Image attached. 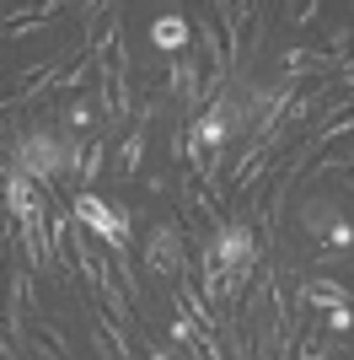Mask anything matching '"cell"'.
<instances>
[{
  "label": "cell",
  "instance_id": "cell-1",
  "mask_svg": "<svg viewBox=\"0 0 354 360\" xmlns=\"http://www.w3.org/2000/svg\"><path fill=\"white\" fill-rule=\"evenodd\" d=\"M70 221L86 231V237H97V242H107L113 253H129V210L124 205H107L103 194H75L70 199Z\"/></svg>",
  "mask_w": 354,
  "mask_h": 360
},
{
  "label": "cell",
  "instance_id": "cell-2",
  "mask_svg": "<svg viewBox=\"0 0 354 360\" xmlns=\"http://www.w3.org/2000/svg\"><path fill=\"white\" fill-rule=\"evenodd\" d=\"M145 269L162 280H183L188 274V242H183V221H156L145 237Z\"/></svg>",
  "mask_w": 354,
  "mask_h": 360
},
{
  "label": "cell",
  "instance_id": "cell-3",
  "mask_svg": "<svg viewBox=\"0 0 354 360\" xmlns=\"http://www.w3.org/2000/svg\"><path fill=\"white\" fill-rule=\"evenodd\" d=\"M150 49L156 54H166V60H177V54H188V44H193V22L183 11H162L156 22H150Z\"/></svg>",
  "mask_w": 354,
  "mask_h": 360
},
{
  "label": "cell",
  "instance_id": "cell-4",
  "mask_svg": "<svg viewBox=\"0 0 354 360\" xmlns=\"http://www.w3.org/2000/svg\"><path fill=\"white\" fill-rule=\"evenodd\" d=\"M129 70H103L97 75V119L103 124H124L129 119Z\"/></svg>",
  "mask_w": 354,
  "mask_h": 360
},
{
  "label": "cell",
  "instance_id": "cell-5",
  "mask_svg": "<svg viewBox=\"0 0 354 360\" xmlns=\"http://www.w3.org/2000/svg\"><path fill=\"white\" fill-rule=\"evenodd\" d=\"M339 221H343V205H339V199H327V194H317V199L301 205V226H306V237H327Z\"/></svg>",
  "mask_w": 354,
  "mask_h": 360
},
{
  "label": "cell",
  "instance_id": "cell-6",
  "mask_svg": "<svg viewBox=\"0 0 354 360\" xmlns=\"http://www.w3.org/2000/svg\"><path fill=\"white\" fill-rule=\"evenodd\" d=\"M301 307L339 312V307H354V296H349V285H339V280H301Z\"/></svg>",
  "mask_w": 354,
  "mask_h": 360
},
{
  "label": "cell",
  "instance_id": "cell-7",
  "mask_svg": "<svg viewBox=\"0 0 354 360\" xmlns=\"http://www.w3.org/2000/svg\"><path fill=\"white\" fill-rule=\"evenodd\" d=\"M258 11V6H215V16H221V32H225V60H242L247 49H242V32H247V16Z\"/></svg>",
  "mask_w": 354,
  "mask_h": 360
},
{
  "label": "cell",
  "instance_id": "cell-8",
  "mask_svg": "<svg viewBox=\"0 0 354 360\" xmlns=\"http://www.w3.org/2000/svg\"><path fill=\"white\" fill-rule=\"evenodd\" d=\"M54 16H65V6H32V11H16V16H6V38H27V32H44V27H54Z\"/></svg>",
  "mask_w": 354,
  "mask_h": 360
},
{
  "label": "cell",
  "instance_id": "cell-9",
  "mask_svg": "<svg viewBox=\"0 0 354 360\" xmlns=\"http://www.w3.org/2000/svg\"><path fill=\"white\" fill-rule=\"evenodd\" d=\"M91 108H97V97H70V103H65V113H59V135H81V140H86V129H97V124H103Z\"/></svg>",
  "mask_w": 354,
  "mask_h": 360
},
{
  "label": "cell",
  "instance_id": "cell-10",
  "mask_svg": "<svg viewBox=\"0 0 354 360\" xmlns=\"http://www.w3.org/2000/svg\"><path fill=\"white\" fill-rule=\"evenodd\" d=\"M103 162H107V146L97 135L86 140V156H81V172H75V194H97V178H103Z\"/></svg>",
  "mask_w": 354,
  "mask_h": 360
},
{
  "label": "cell",
  "instance_id": "cell-11",
  "mask_svg": "<svg viewBox=\"0 0 354 360\" xmlns=\"http://www.w3.org/2000/svg\"><path fill=\"white\" fill-rule=\"evenodd\" d=\"M339 135H354V108H349V113H339V119H327L311 146H327V140H339Z\"/></svg>",
  "mask_w": 354,
  "mask_h": 360
},
{
  "label": "cell",
  "instance_id": "cell-12",
  "mask_svg": "<svg viewBox=\"0 0 354 360\" xmlns=\"http://www.w3.org/2000/svg\"><path fill=\"white\" fill-rule=\"evenodd\" d=\"M322 248H327V253H343V248H354V221H349V215H343V221L322 237Z\"/></svg>",
  "mask_w": 354,
  "mask_h": 360
},
{
  "label": "cell",
  "instance_id": "cell-13",
  "mask_svg": "<svg viewBox=\"0 0 354 360\" xmlns=\"http://www.w3.org/2000/svg\"><path fill=\"white\" fill-rule=\"evenodd\" d=\"M322 323H327V333H354V307H339V312H327Z\"/></svg>",
  "mask_w": 354,
  "mask_h": 360
},
{
  "label": "cell",
  "instance_id": "cell-14",
  "mask_svg": "<svg viewBox=\"0 0 354 360\" xmlns=\"http://www.w3.org/2000/svg\"><path fill=\"white\" fill-rule=\"evenodd\" d=\"M290 16L306 27V22H317V16H322V6H317V0H311V6H290Z\"/></svg>",
  "mask_w": 354,
  "mask_h": 360
},
{
  "label": "cell",
  "instance_id": "cell-15",
  "mask_svg": "<svg viewBox=\"0 0 354 360\" xmlns=\"http://www.w3.org/2000/svg\"><path fill=\"white\" fill-rule=\"evenodd\" d=\"M145 360H177V355H166V349H150V355Z\"/></svg>",
  "mask_w": 354,
  "mask_h": 360
}]
</instances>
